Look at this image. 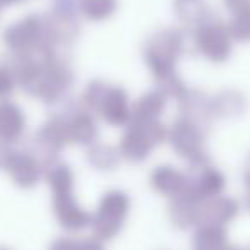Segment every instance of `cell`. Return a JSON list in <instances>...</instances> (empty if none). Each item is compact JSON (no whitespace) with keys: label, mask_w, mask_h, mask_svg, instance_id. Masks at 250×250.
Segmentation results:
<instances>
[]
</instances>
